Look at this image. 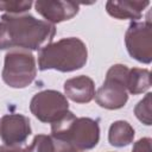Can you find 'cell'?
Returning <instances> with one entry per match:
<instances>
[{"label":"cell","instance_id":"cell-1","mask_svg":"<svg viewBox=\"0 0 152 152\" xmlns=\"http://www.w3.org/2000/svg\"><path fill=\"white\" fill-rule=\"evenodd\" d=\"M1 23L5 28L7 49L40 50L52 43L56 34L55 25L27 13H5Z\"/></svg>","mask_w":152,"mask_h":152},{"label":"cell","instance_id":"cell-2","mask_svg":"<svg viewBox=\"0 0 152 152\" xmlns=\"http://www.w3.org/2000/svg\"><path fill=\"white\" fill-rule=\"evenodd\" d=\"M51 137L69 152H81L94 148L100 140L99 122L91 118H77L68 110L51 124Z\"/></svg>","mask_w":152,"mask_h":152},{"label":"cell","instance_id":"cell-3","mask_svg":"<svg viewBox=\"0 0 152 152\" xmlns=\"http://www.w3.org/2000/svg\"><path fill=\"white\" fill-rule=\"evenodd\" d=\"M87 59V45L80 38H62L39 50L38 68L42 71L53 69L61 72H70L83 68Z\"/></svg>","mask_w":152,"mask_h":152},{"label":"cell","instance_id":"cell-4","mask_svg":"<svg viewBox=\"0 0 152 152\" xmlns=\"http://www.w3.org/2000/svg\"><path fill=\"white\" fill-rule=\"evenodd\" d=\"M37 75L36 58L28 50L12 49L5 56L2 81L11 88L21 89L30 86Z\"/></svg>","mask_w":152,"mask_h":152},{"label":"cell","instance_id":"cell-5","mask_svg":"<svg viewBox=\"0 0 152 152\" xmlns=\"http://www.w3.org/2000/svg\"><path fill=\"white\" fill-rule=\"evenodd\" d=\"M129 68L124 64L112 65L107 74L102 86L95 91L96 103L106 109H120L127 100L128 93L126 89V81Z\"/></svg>","mask_w":152,"mask_h":152},{"label":"cell","instance_id":"cell-6","mask_svg":"<svg viewBox=\"0 0 152 152\" xmlns=\"http://www.w3.org/2000/svg\"><path fill=\"white\" fill-rule=\"evenodd\" d=\"M30 110L39 121L52 124L69 110V102L62 93L46 89L33 95L30 102Z\"/></svg>","mask_w":152,"mask_h":152},{"label":"cell","instance_id":"cell-7","mask_svg":"<svg viewBox=\"0 0 152 152\" xmlns=\"http://www.w3.org/2000/svg\"><path fill=\"white\" fill-rule=\"evenodd\" d=\"M126 49L135 61L150 64L152 62V25L150 17L144 21H132L125 34Z\"/></svg>","mask_w":152,"mask_h":152},{"label":"cell","instance_id":"cell-8","mask_svg":"<svg viewBox=\"0 0 152 152\" xmlns=\"http://www.w3.org/2000/svg\"><path fill=\"white\" fill-rule=\"evenodd\" d=\"M31 134L30 119L23 114H6L0 120V135L5 145L19 146Z\"/></svg>","mask_w":152,"mask_h":152},{"label":"cell","instance_id":"cell-9","mask_svg":"<svg viewBox=\"0 0 152 152\" xmlns=\"http://www.w3.org/2000/svg\"><path fill=\"white\" fill-rule=\"evenodd\" d=\"M36 11L45 19V21L55 25L71 19L78 13V4L72 1H37L34 2Z\"/></svg>","mask_w":152,"mask_h":152},{"label":"cell","instance_id":"cell-10","mask_svg":"<svg viewBox=\"0 0 152 152\" xmlns=\"http://www.w3.org/2000/svg\"><path fill=\"white\" fill-rule=\"evenodd\" d=\"M64 93L76 103H88L95 96V84L89 76L80 75L64 82Z\"/></svg>","mask_w":152,"mask_h":152},{"label":"cell","instance_id":"cell-11","mask_svg":"<svg viewBox=\"0 0 152 152\" xmlns=\"http://www.w3.org/2000/svg\"><path fill=\"white\" fill-rule=\"evenodd\" d=\"M150 5V1H107L106 10L107 13L116 19H131L132 21H138L141 18L144 10Z\"/></svg>","mask_w":152,"mask_h":152},{"label":"cell","instance_id":"cell-12","mask_svg":"<svg viewBox=\"0 0 152 152\" xmlns=\"http://www.w3.org/2000/svg\"><path fill=\"white\" fill-rule=\"evenodd\" d=\"M134 139V128L124 120L114 121L108 131V141L114 147H125Z\"/></svg>","mask_w":152,"mask_h":152},{"label":"cell","instance_id":"cell-13","mask_svg":"<svg viewBox=\"0 0 152 152\" xmlns=\"http://www.w3.org/2000/svg\"><path fill=\"white\" fill-rule=\"evenodd\" d=\"M151 87V72L142 68H132L128 71L126 89L132 95L142 94Z\"/></svg>","mask_w":152,"mask_h":152},{"label":"cell","instance_id":"cell-14","mask_svg":"<svg viewBox=\"0 0 152 152\" xmlns=\"http://www.w3.org/2000/svg\"><path fill=\"white\" fill-rule=\"evenodd\" d=\"M25 152H57V144L51 135L38 134L25 148Z\"/></svg>","mask_w":152,"mask_h":152},{"label":"cell","instance_id":"cell-15","mask_svg":"<svg viewBox=\"0 0 152 152\" xmlns=\"http://www.w3.org/2000/svg\"><path fill=\"white\" fill-rule=\"evenodd\" d=\"M151 93H147L142 100H140L134 107V114L137 119L146 126L152 124V114H151Z\"/></svg>","mask_w":152,"mask_h":152},{"label":"cell","instance_id":"cell-16","mask_svg":"<svg viewBox=\"0 0 152 152\" xmlns=\"http://www.w3.org/2000/svg\"><path fill=\"white\" fill-rule=\"evenodd\" d=\"M32 6V1H0V11L6 14L26 13Z\"/></svg>","mask_w":152,"mask_h":152},{"label":"cell","instance_id":"cell-17","mask_svg":"<svg viewBox=\"0 0 152 152\" xmlns=\"http://www.w3.org/2000/svg\"><path fill=\"white\" fill-rule=\"evenodd\" d=\"M132 152H152L151 151V139L141 138L137 142H134Z\"/></svg>","mask_w":152,"mask_h":152},{"label":"cell","instance_id":"cell-18","mask_svg":"<svg viewBox=\"0 0 152 152\" xmlns=\"http://www.w3.org/2000/svg\"><path fill=\"white\" fill-rule=\"evenodd\" d=\"M6 34H5V28L2 23L0 21V50H6Z\"/></svg>","mask_w":152,"mask_h":152},{"label":"cell","instance_id":"cell-19","mask_svg":"<svg viewBox=\"0 0 152 152\" xmlns=\"http://www.w3.org/2000/svg\"><path fill=\"white\" fill-rule=\"evenodd\" d=\"M0 152H25L19 146H8V145H2L0 146Z\"/></svg>","mask_w":152,"mask_h":152}]
</instances>
